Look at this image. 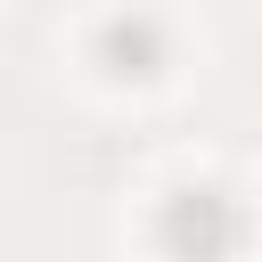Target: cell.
Masks as SVG:
<instances>
[{"instance_id": "cell-1", "label": "cell", "mask_w": 262, "mask_h": 262, "mask_svg": "<svg viewBox=\"0 0 262 262\" xmlns=\"http://www.w3.org/2000/svg\"><path fill=\"white\" fill-rule=\"evenodd\" d=\"M164 229H172V246H188V237H196V262H213V254H221V246L237 237V213H229V205H221V196L205 188V196H180Z\"/></svg>"}]
</instances>
